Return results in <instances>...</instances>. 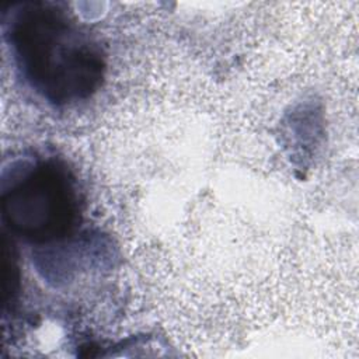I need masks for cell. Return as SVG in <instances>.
Here are the masks:
<instances>
[{"instance_id": "cell-1", "label": "cell", "mask_w": 359, "mask_h": 359, "mask_svg": "<svg viewBox=\"0 0 359 359\" xmlns=\"http://www.w3.org/2000/svg\"><path fill=\"white\" fill-rule=\"evenodd\" d=\"M10 34L20 67L32 87L49 100L67 101L94 88L101 74V59L84 34L55 6H21Z\"/></svg>"}, {"instance_id": "cell-2", "label": "cell", "mask_w": 359, "mask_h": 359, "mask_svg": "<svg viewBox=\"0 0 359 359\" xmlns=\"http://www.w3.org/2000/svg\"><path fill=\"white\" fill-rule=\"evenodd\" d=\"M72 188L53 167L41 165L3 198L10 226L32 240L62 234L72 219Z\"/></svg>"}]
</instances>
